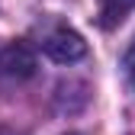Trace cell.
Segmentation results:
<instances>
[{"label": "cell", "mask_w": 135, "mask_h": 135, "mask_svg": "<svg viewBox=\"0 0 135 135\" xmlns=\"http://www.w3.org/2000/svg\"><path fill=\"white\" fill-rule=\"evenodd\" d=\"M36 71V58H32L29 45L23 42H10L7 48H0V74L10 80H26Z\"/></svg>", "instance_id": "7a4b0ae2"}, {"label": "cell", "mask_w": 135, "mask_h": 135, "mask_svg": "<svg viewBox=\"0 0 135 135\" xmlns=\"http://www.w3.org/2000/svg\"><path fill=\"white\" fill-rule=\"evenodd\" d=\"M132 7H135V0H100V26L103 29L119 26L132 13Z\"/></svg>", "instance_id": "3957f363"}, {"label": "cell", "mask_w": 135, "mask_h": 135, "mask_svg": "<svg viewBox=\"0 0 135 135\" xmlns=\"http://www.w3.org/2000/svg\"><path fill=\"white\" fill-rule=\"evenodd\" d=\"M0 135H20V132H13V129H0Z\"/></svg>", "instance_id": "5b68a950"}, {"label": "cell", "mask_w": 135, "mask_h": 135, "mask_svg": "<svg viewBox=\"0 0 135 135\" xmlns=\"http://www.w3.org/2000/svg\"><path fill=\"white\" fill-rule=\"evenodd\" d=\"M36 45L48 58H55L61 64L77 61V58L87 55V42L80 39V32H74L71 26H64L58 20H45V23L36 26Z\"/></svg>", "instance_id": "6da1fadb"}, {"label": "cell", "mask_w": 135, "mask_h": 135, "mask_svg": "<svg viewBox=\"0 0 135 135\" xmlns=\"http://www.w3.org/2000/svg\"><path fill=\"white\" fill-rule=\"evenodd\" d=\"M126 74H129V80H132V87H135V42H132V48H129V55H126Z\"/></svg>", "instance_id": "277c9868"}]
</instances>
